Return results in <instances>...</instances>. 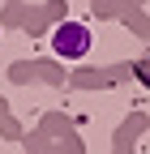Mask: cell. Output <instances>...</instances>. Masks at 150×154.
<instances>
[{
	"instance_id": "1",
	"label": "cell",
	"mask_w": 150,
	"mask_h": 154,
	"mask_svg": "<svg viewBox=\"0 0 150 154\" xmlns=\"http://www.w3.org/2000/svg\"><path fill=\"white\" fill-rule=\"evenodd\" d=\"M52 51L64 56V60H82V56L90 51V30L77 26V22H64L52 30Z\"/></svg>"
},
{
	"instance_id": "2",
	"label": "cell",
	"mask_w": 150,
	"mask_h": 154,
	"mask_svg": "<svg viewBox=\"0 0 150 154\" xmlns=\"http://www.w3.org/2000/svg\"><path fill=\"white\" fill-rule=\"evenodd\" d=\"M137 77H142L146 86H150V60H142V64H137Z\"/></svg>"
}]
</instances>
